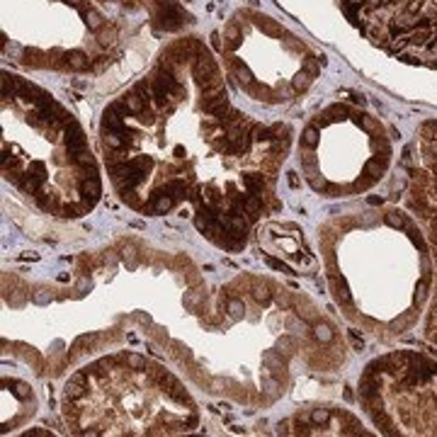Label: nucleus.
Wrapping results in <instances>:
<instances>
[{
	"label": "nucleus",
	"mask_w": 437,
	"mask_h": 437,
	"mask_svg": "<svg viewBox=\"0 0 437 437\" xmlns=\"http://www.w3.org/2000/svg\"><path fill=\"white\" fill-rule=\"evenodd\" d=\"M328 418H330V410L328 408H316V410H311V423H316V425H323V423H328Z\"/></svg>",
	"instance_id": "ddd939ff"
},
{
	"label": "nucleus",
	"mask_w": 437,
	"mask_h": 437,
	"mask_svg": "<svg viewBox=\"0 0 437 437\" xmlns=\"http://www.w3.org/2000/svg\"><path fill=\"white\" fill-rule=\"evenodd\" d=\"M175 202H177L175 197L158 192V195H153V197H151V202L144 206V211H151V214H168V211L175 206Z\"/></svg>",
	"instance_id": "f03ea898"
},
{
	"label": "nucleus",
	"mask_w": 437,
	"mask_h": 437,
	"mask_svg": "<svg viewBox=\"0 0 437 437\" xmlns=\"http://www.w3.org/2000/svg\"><path fill=\"white\" fill-rule=\"evenodd\" d=\"M255 22H258V27L265 29V32H267V34H272V37H282V34H284V29L279 27L275 20L265 17V15H258V20H255Z\"/></svg>",
	"instance_id": "423d86ee"
},
{
	"label": "nucleus",
	"mask_w": 437,
	"mask_h": 437,
	"mask_svg": "<svg viewBox=\"0 0 437 437\" xmlns=\"http://www.w3.org/2000/svg\"><path fill=\"white\" fill-rule=\"evenodd\" d=\"M253 296H255L258 301H270V289H267L265 284H258L255 291H253Z\"/></svg>",
	"instance_id": "4468645a"
},
{
	"label": "nucleus",
	"mask_w": 437,
	"mask_h": 437,
	"mask_svg": "<svg viewBox=\"0 0 437 437\" xmlns=\"http://www.w3.org/2000/svg\"><path fill=\"white\" fill-rule=\"evenodd\" d=\"M301 144L306 146V148H316V146H318V126H316V124H309V126L304 129Z\"/></svg>",
	"instance_id": "0eeeda50"
},
{
	"label": "nucleus",
	"mask_w": 437,
	"mask_h": 437,
	"mask_svg": "<svg viewBox=\"0 0 437 437\" xmlns=\"http://www.w3.org/2000/svg\"><path fill=\"white\" fill-rule=\"evenodd\" d=\"M287 180H289V185H291V187H299V180H296V173H289V177H287Z\"/></svg>",
	"instance_id": "dca6fc26"
},
{
	"label": "nucleus",
	"mask_w": 437,
	"mask_h": 437,
	"mask_svg": "<svg viewBox=\"0 0 437 437\" xmlns=\"http://www.w3.org/2000/svg\"><path fill=\"white\" fill-rule=\"evenodd\" d=\"M311 80H314V78H311V76H309V73H306V71L301 68V71H299V73L294 76V80H291V87H294L296 92H304L306 87L311 85Z\"/></svg>",
	"instance_id": "1a4fd4ad"
},
{
	"label": "nucleus",
	"mask_w": 437,
	"mask_h": 437,
	"mask_svg": "<svg viewBox=\"0 0 437 437\" xmlns=\"http://www.w3.org/2000/svg\"><path fill=\"white\" fill-rule=\"evenodd\" d=\"M240 309H243V304H240L238 299H231V301H229V314H231V316H238Z\"/></svg>",
	"instance_id": "2eb2a0df"
},
{
	"label": "nucleus",
	"mask_w": 437,
	"mask_h": 437,
	"mask_svg": "<svg viewBox=\"0 0 437 437\" xmlns=\"http://www.w3.org/2000/svg\"><path fill=\"white\" fill-rule=\"evenodd\" d=\"M63 63H66L71 71H85V68H90V58H87L83 51H68V54L63 56Z\"/></svg>",
	"instance_id": "7ed1b4c3"
},
{
	"label": "nucleus",
	"mask_w": 437,
	"mask_h": 437,
	"mask_svg": "<svg viewBox=\"0 0 437 437\" xmlns=\"http://www.w3.org/2000/svg\"><path fill=\"white\" fill-rule=\"evenodd\" d=\"M85 22H87V27L92 29V32H100V29L105 27V20H102V15L97 12V10H92V7H87L85 12Z\"/></svg>",
	"instance_id": "6e6552de"
},
{
	"label": "nucleus",
	"mask_w": 437,
	"mask_h": 437,
	"mask_svg": "<svg viewBox=\"0 0 437 437\" xmlns=\"http://www.w3.org/2000/svg\"><path fill=\"white\" fill-rule=\"evenodd\" d=\"M224 39L231 41L233 46H238V44H240V29L236 27V25H229V27L224 29Z\"/></svg>",
	"instance_id": "9d476101"
},
{
	"label": "nucleus",
	"mask_w": 437,
	"mask_h": 437,
	"mask_svg": "<svg viewBox=\"0 0 437 437\" xmlns=\"http://www.w3.org/2000/svg\"><path fill=\"white\" fill-rule=\"evenodd\" d=\"M202 112L204 115H211L214 119L224 117L229 112V97H226V90L219 87L214 92H206L202 97Z\"/></svg>",
	"instance_id": "f257e3e1"
},
{
	"label": "nucleus",
	"mask_w": 437,
	"mask_h": 437,
	"mask_svg": "<svg viewBox=\"0 0 437 437\" xmlns=\"http://www.w3.org/2000/svg\"><path fill=\"white\" fill-rule=\"evenodd\" d=\"M124 359H126V364H129V367H134V369H141V367H146V359L139 355V352H129V355H124Z\"/></svg>",
	"instance_id": "f8f14e48"
},
{
	"label": "nucleus",
	"mask_w": 437,
	"mask_h": 437,
	"mask_svg": "<svg viewBox=\"0 0 437 437\" xmlns=\"http://www.w3.org/2000/svg\"><path fill=\"white\" fill-rule=\"evenodd\" d=\"M97 37H100V44H102V46H105V44H112V41H115V37H117V29L112 27V25H107V27L100 29V34H97Z\"/></svg>",
	"instance_id": "9b49d317"
},
{
	"label": "nucleus",
	"mask_w": 437,
	"mask_h": 437,
	"mask_svg": "<svg viewBox=\"0 0 437 437\" xmlns=\"http://www.w3.org/2000/svg\"><path fill=\"white\" fill-rule=\"evenodd\" d=\"M121 100L126 102L129 112H131L134 117H139V115H141V112L146 110V107H148V105H146V100L141 97V95H139V92H136V90H129V92H126V95L121 97Z\"/></svg>",
	"instance_id": "20e7f679"
},
{
	"label": "nucleus",
	"mask_w": 437,
	"mask_h": 437,
	"mask_svg": "<svg viewBox=\"0 0 437 437\" xmlns=\"http://www.w3.org/2000/svg\"><path fill=\"white\" fill-rule=\"evenodd\" d=\"M243 187L248 195H260L262 197V190H265V177L258 173H250V175H243Z\"/></svg>",
	"instance_id": "39448f33"
}]
</instances>
